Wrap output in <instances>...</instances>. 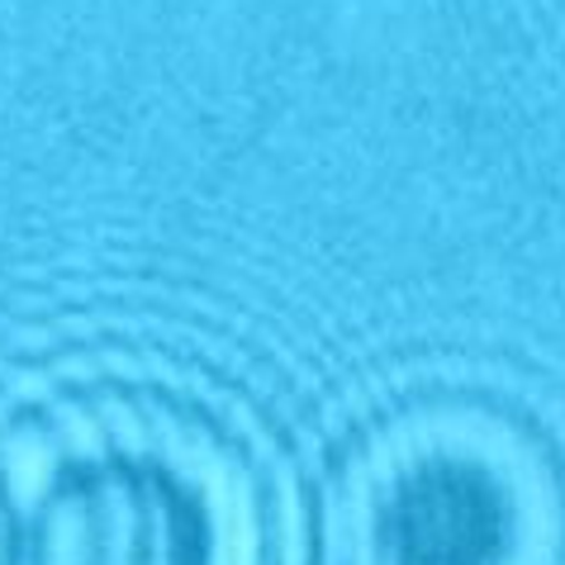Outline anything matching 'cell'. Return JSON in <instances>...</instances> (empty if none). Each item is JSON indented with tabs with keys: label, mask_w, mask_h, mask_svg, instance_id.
Listing matches in <instances>:
<instances>
[{
	"label": "cell",
	"mask_w": 565,
	"mask_h": 565,
	"mask_svg": "<svg viewBox=\"0 0 565 565\" xmlns=\"http://www.w3.org/2000/svg\"><path fill=\"white\" fill-rule=\"evenodd\" d=\"M390 565H494L513 532V494L480 457H418L381 499Z\"/></svg>",
	"instance_id": "obj_1"
},
{
	"label": "cell",
	"mask_w": 565,
	"mask_h": 565,
	"mask_svg": "<svg viewBox=\"0 0 565 565\" xmlns=\"http://www.w3.org/2000/svg\"><path fill=\"white\" fill-rule=\"evenodd\" d=\"M20 504H14V490H10V476L0 470V565H20Z\"/></svg>",
	"instance_id": "obj_2"
}]
</instances>
